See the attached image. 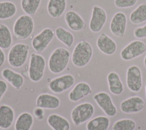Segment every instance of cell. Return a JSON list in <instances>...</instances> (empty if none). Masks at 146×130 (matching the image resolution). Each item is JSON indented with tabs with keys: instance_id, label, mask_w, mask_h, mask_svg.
<instances>
[{
	"instance_id": "obj_1",
	"label": "cell",
	"mask_w": 146,
	"mask_h": 130,
	"mask_svg": "<svg viewBox=\"0 0 146 130\" xmlns=\"http://www.w3.org/2000/svg\"><path fill=\"white\" fill-rule=\"evenodd\" d=\"M93 54V49L91 44L86 40H81L74 47L71 61L77 67L86 66L91 60Z\"/></svg>"
},
{
	"instance_id": "obj_2",
	"label": "cell",
	"mask_w": 146,
	"mask_h": 130,
	"mask_svg": "<svg viewBox=\"0 0 146 130\" xmlns=\"http://www.w3.org/2000/svg\"><path fill=\"white\" fill-rule=\"evenodd\" d=\"M70 52L64 47H58L51 54L48 61V69L53 74H60L67 67L70 60Z\"/></svg>"
},
{
	"instance_id": "obj_3",
	"label": "cell",
	"mask_w": 146,
	"mask_h": 130,
	"mask_svg": "<svg viewBox=\"0 0 146 130\" xmlns=\"http://www.w3.org/2000/svg\"><path fill=\"white\" fill-rule=\"evenodd\" d=\"M29 49V45L23 43L14 44L8 53L9 64L14 68H19L23 66L27 60Z\"/></svg>"
},
{
	"instance_id": "obj_4",
	"label": "cell",
	"mask_w": 146,
	"mask_h": 130,
	"mask_svg": "<svg viewBox=\"0 0 146 130\" xmlns=\"http://www.w3.org/2000/svg\"><path fill=\"white\" fill-rule=\"evenodd\" d=\"M34 23L30 15L23 14L19 16L15 21L13 26V33L18 39H26L32 34Z\"/></svg>"
},
{
	"instance_id": "obj_5",
	"label": "cell",
	"mask_w": 146,
	"mask_h": 130,
	"mask_svg": "<svg viewBox=\"0 0 146 130\" xmlns=\"http://www.w3.org/2000/svg\"><path fill=\"white\" fill-rule=\"evenodd\" d=\"M46 67L44 58L38 54L31 53L29 67V77L33 82H39L44 75Z\"/></svg>"
},
{
	"instance_id": "obj_6",
	"label": "cell",
	"mask_w": 146,
	"mask_h": 130,
	"mask_svg": "<svg viewBox=\"0 0 146 130\" xmlns=\"http://www.w3.org/2000/svg\"><path fill=\"white\" fill-rule=\"evenodd\" d=\"M94 113V105L88 102L81 103L75 107L71 112V120L76 126L88 121Z\"/></svg>"
},
{
	"instance_id": "obj_7",
	"label": "cell",
	"mask_w": 146,
	"mask_h": 130,
	"mask_svg": "<svg viewBox=\"0 0 146 130\" xmlns=\"http://www.w3.org/2000/svg\"><path fill=\"white\" fill-rule=\"evenodd\" d=\"M145 51L146 45L143 41L134 40L121 50L120 57L125 61H129L143 55Z\"/></svg>"
},
{
	"instance_id": "obj_8",
	"label": "cell",
	"mask_w": 146,
	"mask_h": 130,
	"mask_svg": "<svg viewBox=\"0 0 146 130\" xmlns=\"http://www.w3.org/2000/svg\"><path fill=\"white\" fill-rule=\"evenodd\" d=\"M126 84L128 88L133 92H138L141 90L143 85L142 73L138 66L132 65L128 68Z\"/></svg>"
},
{
	"instance_id": "obj_9",
	"label": "cell",
	"mask_w": 146,
	"mask_h": 130,
	"mask_svg": "<svg viewBox=\"0 0 146 130\" xmlns=\"http://www.w3.org/2000/svg\"><path fill=\"white\" fill-rule=\"evenodd\" d=\"M75 82V79L72 75L64 74L52 79L48 83V88L55 94H60L70 88Z\"/></svg>"
},
{
	"instance_id": "obj_10",
	"label": "cell",
	"mask_w": 146,
	"mask_h": 130,
	"mask_svg": "<svg viewBox=\"0 0 146 130\" xmlns=\"http://www.w3.org/2000/svg\"><path fill=\"white\" fill-rule=\"evenodd\" d=\"M55 32L50 28H45L35 35L31 41L33 49L38 53L43 52L52 40Z\"/></svg>"
},
{
	"instance_id": "obj_11",
	"label": "cell",
	"mask_w": 146,
	"mask_h": 130,
	"mask_svg": "<svg viewBox=\"0 0 146 130\" xmlns=\"http://www.w3.org/2000/svg\"><path fill=\"white\" fill-rule=\"evenodd\" d=\"M106 11L101 7L95 5L92 7L89 23L90 30L93 32H99L103 28L107 21Z\"/></svg>"
},
{
	"instance_id": "obj_12",
	"label": "cell",
	"mask_w": 146,
	"mask_h": 130,
	"mask_svg": "<svg viewBox=\"0 0 146 130\" xmlns=\"http://www.w3.org/2000/svg\"><path fill=\"white\" fill-rule=\"evenodd\" d=\"M93 98L107 116L113 117L116 115V107L108 94L105 92H100L95 94Z\"/></svg>"
},
{
	"instance_id": "obj_13",
	"label": "cell",
	"mask_w": 146,
	"mask_h": 130,
	"mask_svg": "<svg viewBox=\"0 0 146 130\" xmlns=\"http://www.w3.org/2000/svg\"><path fill=\"white\" fill-rule=\"evenodd\" d=\"M127 22V16L124 13L121 11L116 13L112 17L110 25L111 33L117 37H123L126 30Z\"/></svg>"
},
{
	"instance_id": "obj_14",
	"label": "cell",
	"mask_w": 146,
	"mask_h": 130,
	"mask_svg": "<svg viewBox=\"0 0 146 130\" xmlns=\"http://www.w3.org/2000/svg\"><path fill=\"white\" fill-rule=\"evenodd\" d=\"M145 106L144 100L139 96H132L123 100L120 105V110L125 113L140 112Z\"/></svg>"
},
{
	"instance_id": "obj_15",
	"label": "cell",
	"mask_w": 146,
	"mask_h": 130,
	"mask_svg": "<svg viewBox=\"0 0 146 130\" xmlns=\"http://www.w3.org/2000/svg\"><path fill=\"white\" fill-rule=\"evenodd\" d=\"M96 46L102 53L107 55H113L117 48L116 42L104 32L101 33L98 37Z\"/></svg>"
},
{
	"instance_id": "obj_16",
	"label": "cell",
	"mask_w": 146,
	"mask_h": 130,
	"mask_svg": "<svg viewBox=\"0 0 146 130\" xmlns=\"http://www.w3.org/2000/svg\"><path fill=\"white\" fill-rule=\"evenodd\" d=\"M64 20L67 26L74 31H81L86 26L84 21L82 17L73 10H69L66 13Z\"/></svg>"
},
{
	"instance_id": "obj_17",
	"label": "cell",
	"mask_w": 146,
	"mask_h": 130,
	"mask_svg": "<svg viewBox=\"0 0 146 130\" xmlns=\"http://www.w3.org/2000/svg\"><path fill=\"white\" fill-rule=\"evenodd\" d=\"M60 105V100L56 96L49 94H42L36 100V107L43 109H54Z\"/></svg>"
},
{
	"instance_id": "obj_18",
	"label": "cell",
	"mask_w": 146,
	"mask_h": 130,
	"mask_svg": "<svg viewBox=\"0 0 146 130\" xmlns=\"http://www.w3.org/2000/svg\"><path fill=\"white\" fill-rule=\"evenodd\" d=\"M92 92L90 86L83 82L77 83L68 94V99L72 102H76L90 95Z\"/></svg>"
},
{
	"instance_id": "obj_19",
	"label": "cell",
	"mask_w": 146,
	"mask_h": 130,
	"mask_svg": "<svg viewBox=\"0 0 146 130\" xmlns=\"http://www.w3.org/2000/svg\"><path fill=\"white\" fill-rule=\"evenodd\" d=\"M66 7V0H48L47 10L51 17L57 19L64 13Z\"/></svg>"
},
{
	"instance_id": "obj_20",
	"label": "cell",
	"mask_w": 146,
	"mask_h": 130,
	"mask_svg": "<svg viewBox=\"0 0 146 130\" xmlns=\"http://www.w3.org/2000/svg\"><path fill=\"white\" fill-rule=\"evenodd\" d=\"M2 76L16 90H19L23 84L24 78L19 73L9 68H4L1 72Z\"/></svg>"
},
{
	"instance_id": "obj_21",
	"label": "cell",
	"mask_w": 146,
	"mask_h": 130,
	"mask_svg": "<svg viewBox=\"0 0 146 130\" xmlns=\"http://www.w3.org/2000/svg\"><path fill=\"white\" fill-rule=\"evenodd\" d=\"M108 88L110 92L115 95L121 94L124 91V86L119 74L114 71L110 72L107 76Z\"/></svg>"
},
{
	"instance_id": "obj_22",
	"label": "cell",
	"mask_w": 146,
	"mask_h": 130,
	"mask_svg": "<svg viewBox=\"0 0 146 130\" xmlns=\"http://www.w3.org/2000/svg\"><path fill=\"white\" fill-rule=\"evenodd\" d=\"M14 120V112L11 107L3 104L0 106V128L8 129Z\"/></svg>"
},
{
	"instance_id": "obj_23",
	"label": "cell",
	"mask_w": 146,
	"mask_h": 130,
	"mask_svg": "<svg viewBox=\"0 0 146 130\" xmlns=\"http://www.w3.org/2000/svg\"><path fill=\"white\" fill-rule=\"evenodd\" d=\"M47 123L54 130H70V124L68 121L64 117L52 113L47 117Z\"/></svg>"
},
{
	"instance_id": "obj_24",
	"label": "cell",
	"mask_w": 146,
	"mask_h": 130,
	"mask_svg": "<svg viewBox=\"0 0 146 130\" xmlns=\"http://www.w3.org/2000/svg\"><path fill=\"white\" fill-rule=\"evenodd\" d=\"M110 121L104 116H99L90 120L86 125L87 130H107Z\"/></svg>"
},
{
	"instance_id": "obj_25",
	"label": "cell",
	"mask_w": 146,
	"mask_h": 130,
	"mask_svg": "<svg viewBox=\"0 0 146 130\" xmlns=\"http://www.w3.org/2000/svg\"><path fill=\"white\" fill-rule=\"evenodd\" d=\"M34 122L33 117L29 112L21 113L15 123V130H30Z\"/></svg>"
},
{
	"instance_id": "obj_26",
	"label": "cell",
	"mask_w": 146,
	"mask_h": 130,
	"mask_svg": "<svg viewBox=\"0 0 146 130\" xmlns=\"http://www.w3.org/2000/svg\"><path fill=\"white\" fill-rule=\"evenodd\" d=\"M130 21L135 25L146 21V3H143L133 10L129 15Z\"/></svg>"
},
{
	"instance_id": "obj_27",
	"label": "cell",
	"mask_w": 146,
	"mask_h": 130,
	"mask_svg": "<svg viewBox=\"0 0 146 130\" xmlns=\"http://www.w3.org/2000/svg\"><path fill=\"white\" fill-rule=\"evenodd\" d=\"M56 38L67 47H71L74 41L73 34L62 27H58L55 30Z\"/></svg>"
},
{
	"instance_id": "obj_28",
	"label": "cell",
	"mask_w": 146,
	"mask_h": 130,
	"mask_svg": "<svg viewBox=\"0 0 146 130\" xmlns=\"http://www.w3.org/2000/svg\"><path fill=\"white\" fill-rule=\"evenodd\" d=\"M17 13L15 5L10 1L0 2V19H6L13 17Z\"/></svg>"
},
{
	"instance_id": "obj_29",
	"label": "cell",
	"mask_w": 146,
	"mask_h": 130,
	"mask_svg": "<svg viewBox=\"0 0 146 130\" xmlns=\"http://www.w3.org/2000/svg\"><path fill=\"white\" fill-rule=\"evenodd\" d=\"M12 43V35L9 27L5 24L0 23V48L7 49Z\"/></svg>"
},
{
	"instance_id": "obj_30",
	"label": "cell",
	"mask_w": 146,
	"mask_h": 130,
	"mask_svg": "<svg viewBox=\"0 0 146 130\" xmlns=\"http://www.w3.org/2000/svg\"><path fill=\"white\" fill-rule=\"evenodd\" d=\"M41 0H21V6L23 11L29 15H33L37 11Z\"/></svg>"
},
{
	"instance_id": "obj_31",
	"label": "cell",
	"mask_w": 146,
	"mask_h": 130,
	"mask_svg": "<svg viewBox=\"0 0 146 130\" xmlns=\"http://www.w3.org/2000/svg\"><path fill=\"white\" fill-rule=\"evenodd\" d=\"M135 121L131 119H123L116 121L112 125V130H134Z\"/></svg>"
},
{
	"instance_id": "obj_32",
	"label": "cell",
	"mask_w": 146,
	"mask_h": 130,
	"mask_svg": "<svg viewBox=\"0 0 146 130\" xmlns=\"http://www.w3.org/2000/svg\"><path fill=\"white\" fill-rule=\"evenodd\" d=\"M137 2V0H114V4L117 8L125 9L133 6Z\"/></svg>"
},
{
	"instance_id": "obj_33",
	"label": "cell",
	"mask_w": 146,
	"mask_h": 130,
	"mask_svg": "<svg viewBox=\"0 0 146 130\" xmlns=\"http://www.w3.org/2000/svg\"><path fill=\"white\" fill-rule=\"evenodd\" d=\"M134 36L137 39L146 38V24L143 26L136 27L133 31Z\"/></svg>"
},
{
	"instance_id": "obj_34",
	"label": "cell",
	"mask_w": 146,
	"mask_h": 130,
	"mask_svg": "<svg viewBox=\"0 0 146 130\" xmlns=\"http://www.w3.org/2000/svg\"><path fill=\"white\" fill-rule=\"evenodd\" d=\"M7 89V84L5 81L0 79V101L3 95L6 92Z\"/></svg>"
},
{
	"instance_id": "obj_35",
	"label": "cell",
	"mask_w": 146,
	"mask_h": 130,
	"mask_svg": "<svg viewBox=\"0 0 146 130\" xmlns=\"http://www.w3.org/2000/svg\"><path fill=\"white\" fill-rule=\"evenodd\" d=\"M34 115L36 118L38 120H42L44 116V111L43 108L39 107H36L34 110Z\"/></svg>"
},
{
	"instance_id": "obj_36",
	"label": "cell",
	"mask_w": 146,
	"mask_h": 130,
	"mask_svg": "<svg viewBox=\"0 0 146 130\" xmlns=\"http://www.w3.org/2000/svg\"><path fill=\"white\" fill-rule=\"evenodd\" d=\"M5 61V54L2 48H0V67L3 64Z\"/></svg>"
},
{
	"instance_id": "obj_37",
	"label": "cell",
	"mask_w": 146,
	"mask_h": 130,
	"mask_svg": "<svg viewBox=\"0 0 146 130\" xmlns=\"http://www.w3.org/2000/svg\"><path fill=\"white\" fill-rule=\"evenodd\" d=\"M144 65L145 68H146V55H145V56L144 57Z\"/></svg>"
},
{
	"instance_id": "obj_38",
	"label": "cell",
	"mask_w": 146,
	"mask_h": 130,
	"mask_svg": "<svg viewBox=\"0 0 146 130\" xmlns=\"http://www.w3.org/2000/svg\"><path fill=\"white\" fill-rule=\"evenodd\" d=\"M145 96H146V85H145Z\"/></svg>"
}]
</instances>
